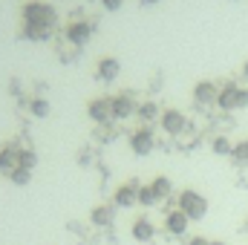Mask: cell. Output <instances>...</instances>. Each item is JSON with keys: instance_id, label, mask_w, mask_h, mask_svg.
<instances>
[{"instance_id": "cell-23", "label": "cell", "mask_w": 248, "mask_h": 245, "mask_svg": "<svg viewBox=\"0 0 248 245\" xmlns=\"http://www.w3.org/2000/svg\"><path fill=\"white\" fill-rule=\"evenodd\" d=\"M136 113H139V119H144V122H153V119L159 116V107H156L153 101H147V104H141Z\"/></svg>"}, {"instance_id": "cell-25", "label": "cell", "mask_w": 248, "mask_h": 245, "mask_svg": "<svg viewBox=\"0 0 248 245\" xmlns=\"http://www.w3.org/2000/svg\"><path fill=\"white\" fill-rule=\"evenodd\" d=\"M101 3H104V9H107V12H119L124 0H101Z\"/></svg>"}, {"instance_id": "cell-27", "label": "cell", "mask_w": 248, "mask_h": 245, "mask_svg": "<svg viewBox=\"0 0 248 245\" xmlns=\"http://www.w3.org/2000/svg\"><path fill=\"white\" fill-rule=\"evenodd\" d=\"M144 6H156V3H162V0H141Z\"/></svg>"}, {"instance_id": "cell-10", "label": "cell", "mask_w": 248, "mask_h": 245, "mask_svg": "<svg viewBox=\"0 0 248 245\" xmlns=\"http://www.w3.org/2000/svg\"><path fill=\"white\" fill-rule=\"evenodd\" d=\"M136 110H139V107H136V101H133L130 95H116V98H110V113H113L116 119H130Z\"/></svg>"}, {"instance_id": "cell-8", "label": "cell", "mask_w": 248, "mask_h": 245, "mask_svg": "<svg viewBox=\"0 0 248 245\" xmlns=\"http://www.w3.org/2000/svg\"><path fill=\"white\" fill-rule=\"evenodd\" d=\"M185 127H187V122H185V116H182L179 110H165V113H162V130H165V133L179 136Z\"/></svg>"}, {"instance_id": "cell-14", "label": "cell", "mask_w": 248, "mask_h": 245, "mask_svg": "<svg viewBox=\"0 0 248 245\" xmlns=\"http://www.w3.org/2000/svg\"><path fill=\"white\" fill-rule=\"evenodd\" d=\"M49 29H52V26H44V23H26V20H23L20 35H23L26 41H46V38H49Z\"/></svg>"}, {"instance_id": "cell-26", "label": "cell", "mask_w": 248, "mask_h": 245, "mask_svg": "<svg viewBox=\"0 0 248 245\" xmlns=\"http://www.w3.org/2000/svg\"><path fill=\"white\" fill-rule=\"evenodd\" d=\"M187 245H211V240H205V237H193Z\"/></svg>"}, {"instance_id": "cell-28", "label": "cell", "mask_w": 248, "mask_h": 245, "mask_svg": "<svg viewBox=\"0 0 248 245\" xmlns=\"http://www.w3.org/2000/svg\"><path fill=\"white\" fill-rule=\"evenodd\" d=\"M243 75H246V78H248V61H246V66H243Z\"/></svg>"}, {"instance_id": "cell-15", "label": "cell", "mask_w": 248, "mask_h": 245, "mask_svg": "<svg viewBox=\"0 0 248 245\" xmlns=\"http://www.w3.org/2000/svg\"><path fill=\"white\" fill-rule=\"evenodd\" d=\"M119 72H122V63L116 61V58H101L98 61V78L101 81H116Z\"/></svg>"}, {"instance_id": "cell-18", "label": "cell", "mask_w": 248, "mask_h": 245, "mask_svg": "<svg viewBox=\"0 0 248 245\" xmlns=\"http://www.w3.org/2000/svg\"><path fill=\"white\" fill-rule=\"evenodd\" d=\"M136 199H139V205H144V208H153V205L159 202L150 184H139V193H136Z\"/></svg>"}, {"instance_id": "cell-1", "label": "cell", "mask_w": 248, "mask_h": 245, "mask_svg": "<svg viewBox=\"0 0 248 245\" xmlns=\"http://www.w3.org/2000/svg\"><path fill=\"white\" fill-rule=\"evenodd\" d=\"M179 211L185 214L190 222H199V219H205L208 216V199L199 193V190H182L179 193Z\"/></svg>"}, {"instance_id": "cell-24", "label": "cell", "mask_w": 248, "mask_h": 245, "mask_svg": "<svg viewBox=\"0 0 248 245\" xmlns=\"http://www.w3.org/2000/svg\"><path fill=\"white\" fill-rule=\"evenodd\" d=\"M237 162H243V165H248V138H243L240 144H234V153H231Z\"/></svg>"}, {"instance_id": "cell-3", "label": "cell", "mask_w": 248, "mask_h": 245, "mask_svg": "<svg viewBox=\"0 0 248 245\" xmlns=\"http://www.w3.org/2000/svg\"><path fill=\"white\" fill-rule=\"evenodd\" d=\"M23 20L26 23H44V26H55L58 15L49 3H41V0H32L23 6Z\"/></svg>"}, {"instance_id": "cell-29", "label": "cell", "mask_w": 248, "mask_h": 245, "mask_svg": "<svg viewBox=\"0 0 248 245\" xmlns=\"http://www.w3.org/2000/svg\"><path fill=\"white\" fill-rule=\"evenodd\" d=\"M211 245H225V243H219V240H217V243H211Z\"/></svg>"}, {"instance_id": "cell-6", "label": "cell", "mask_w": 248, "mask_h": 245, "mask_svg": "<svg viewBox=\"0 0 248 245\" xmlns=\"http://www.w3.org/2000/svg\"><path fill=\"white\" fill-rule=\"evenodd\" d=\"M136 193H139V182H127V184H122V187H116L113 205H116V208H133V205H139Z\"/></svg>"}, {"instance_id": "cell-17", "label": "cell", "mask_w": 248, "mask_h": 245, "mask_svg": "<svg viewBox=\"0 0 248 245\" xmlns=\"http://www.w3.org/2000/svg\"><path fill=\"white\" fill-rule=\"evenodd\" d=\"M150 187H153V193H156V199L162 202V199H168V196H170V190H173V182H170L168 176H156V179L150 182Z\"/></svg>"}, {"instance_id": "cell-9", "label": "cell", "mask_w": 248, "mask_h": 245, "mask_svg": "<svg viewBox=\"0 0 248 245\" xmlns=\"http://www.w3.org/2000/svg\"><path fill=\"white\" fill-rule=\"evenodd\" d=\"M217 95H219V90H217V84H211V81H199L196 87H193V101L196 104H217Z\"/></svg>"}, {"instance_id": "cell-22", "label": "cell", "mask_w": 248, "mask_h": 245, "mask_svg": "<svg viewBox=\"0 0 248 245\" xmlns=\"http://www.w3.org/2000/svg\"><path fill=\"white\" fill-rule=\"evenodd\" d=\"M29 110H32V116H38V119H46V116H49V101H44V98H35V101L29 104Z\"/></svg>"}, {"instance_id": "cell-13", "label": "cell", "mask_w": 248, "mask_h": 245, "mask_svg": "<svg viewBox=\"0 0 248 245\" xmlns=\"http://www.w3.org/2000/svg\"><path fill=\"white\" fill-rule=\"evenodd\" d=\"M87 116L93 119V122L104 124L113 113H110V98H95V101H90L87 104Z\"/></svg>"}, {"instance_id": "cell-20", "label": "cell", "mask_w": 248, "mask_h": 245, "mask_svg": "<svg viewBox=\"0 0 248 245\" xmlns=\"http://www.w3.org/2000/svg\"><path fill=\"white\" fill-rule=\"evenodd\" d=\"M214 153H219V156H231V153H234V144H231L225 136H217V138H214Z\"/></svg>"}, {"instance_id": "cell-7", "label": "cell", "mask_w": 248, "mask_h": 245, "mask_svg": "<svg viewBox=\"0 0 248 245\" xmlns=\"http://www.w3.org/2000/svg\"><path fill=\"white\" fill-rule=\"evenodd\" d=\"M187 225H190V219H187L179 208H176V211H170V214L165 216V231H168V234H173V237L187 234Z\"/></svg>"}, {"instance_id": "cell-19", "label": "cell", "mask_w": 248, "mask_h": 245, "mask_svg": "<svg viewBox=\"0 0 248 245\" xmlns=\"http://www.w3.org/2000/svg\"><path fill=\"white\" fill-rule=\"evenodd\" d=\"M35 165H38L35 150H17V168H23V170H35Z\"/></svg>"}, {"instance_id": "cell-21", "label": "cell", "mask_w": 248, "mask_h": 245, "mask_svg": "<svg viewBox=\"0 0 248 245\" xmlns=\"http://www.w3.org/2000/svg\"><path fill=\"white\" fill-rule=\"evenodd\" d=\"M9 179L17 184V187H23V184H29V179H32V170H23V168H15L12 173H9Z\"/></svg>"}, {"instance_id": "cell-16", "label": "cell", "mask_w": 248, "mask_h": 245, "mask_svg": "<svg viewBox=\"0 0 248 245\" xmlns=\"http://www.w3.org/2000/svg\"><path fill=\"white\" fill-rule=\"evenodd\" d=\"M17 168V150L15 147H3L0 150V170L3 173H12Z\"/></svg>"}, {"instance_id": "cell-2", "label": "cell", "mask_w": 248, "mask_h": 245, "mask_svg": "<svg viewBox=\"0 0 248 245\" xmlns=\"http://www.w3.org/2000/svg\"><path fill=\"white\" fill-rule=\"evenodd\" d=\"M217 104L225 110V113H234V110H246L248 107V90L237 87V84H225L217 95Z\"/></svg>"}, {"instance_id": "cell-11", "label": "cell", "mask_w": 248, "mask_h": 245, "mask_svg": "<svg viewBox=\"0 0 248 245\" xmlns=\"http://www.w3.org/2000/svg\"><path fill=\"white\" fill-rule=\"evenodd\" d=\"M130 234H133V240H136V243H150V240L156 237V228H153V222H150V219L139 216V219L130 225Z\"/></svg>"}, {"instance_id": "cell-12", "label": "cell", "mask_w": 248, "mask_h": 245, "mask_svg": "<svg viewBox=\"0 0 248 245\" xmlns=\"http://www.w3.org/2000/svg\"><path fill=\"white\" fill-rule=\"evenodd\" d=\"M113 216H116V205H95V208L90 211V222L98 225V228L113 225Z\"/></svg>"}, {"instance_id": "cell-4", "label": "cell", "mask_w": 248, "mask_h": 245, "mask_svg": "<svg viewBox=\"0 0 248 245\" xmlns=\"http://www.w3.org/2000/svg\"><path fill=\"white\" fill-rule=\"evenodd\" d=\"M90 38H93V23H90V20H72V23L66 26V41H69L72 46H84Z\"/></svg>"}, {"instance_id": "cell-5", "label": "cell", "mask_w": 248, "mask_h": 245, "mask_svg": "<svg viewBox=\"0 0 248 245\" xmlns=\"http://www.w3.org/2000/svg\"><path fill=\"white\" fill-rule=\"evenodd\" d=\"M153 133L147 130V127H141V130H136L133 136H130V150L136 153V156H147L150 150H153Z\"/></svg>"}]
</instances>
